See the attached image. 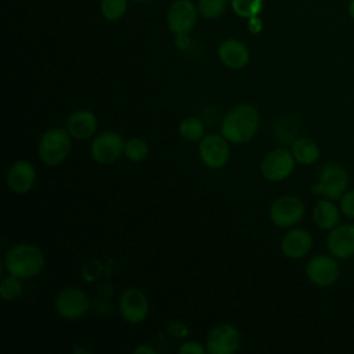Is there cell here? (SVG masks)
Wrapping results in <instances>:
<instances>
[{
  "mask_svg": "<svg viewBox=\"0 0 354 354\" xmlns=\"http://www.w3.org/2000/svg\"><path fill=\"white\" fill-rule=\"evenodd\" d=\"M134 3H145V1H149V0H131Z\"/></svg>",
  "mask_w": 354,
  "mask_h": 354,
  "instance_id": "obj_34",
  "label": "cell"
},
{
  "mask_svg": "<svg viewBox=\"0 0 354 354\" xmlns=\"http://www.w3.org/2000/svg\"><path fill=\"white\" fill-rule=\"evenodd\" d=\"M259 126V111L250 104H238L224 115L220 130L228 142L246 144L256 136Z\"/></svg>",
  "mask_w": 354,
  "mask_h": 354,
  "instance_id": "obj_1",
  "label": "cell"
},
{
  "mask_svg": "<svg viewBox=\"0 0 354 354\" xmlns=\"http://www.w3.org/2000/svg\"><path fill=\"white\" fill-rule=\"evenodd\" d=\"M72 148V137L66 129L53 127L46 130L37 145V155L47 166H58L68 158Z\"/></svg>",
  "mask_w": 354,
  "mask_h": 354,
  "instance_id": "obj_3",
  "label": "cell"
},
{
  "mask_svg": "<svg viewBox=\"0 0 354 354\" xmlns=\"http://www.w3.org/2000/svg\"><path fill=\"white\" fill-rule=\"evenodd\" d=\"M296 160L286 148H275L270 151L260 163L261 176L271 183H279L286 180L295 170Z\"/></svg>",
  "mask_w": 354,
  "mask_h": 354,
  "instance_id": "obj_7",
  "label": "cell"
},
{
  "mask_svg": "<svg viewBox=\"0 0 354 354\" xmlns=\"http://www.w3.org/2000/svg\"><path fill=\"white\" fill-rule=\"evenodd\" d=\"M326 249L337 260L354 256V224L339 223L326 235Z\"/></svg>",
  "mask_w": 354,
  "mask_h": 354,
  "instance_id": "obj_14",
  "label": "cell"
},
{
  "mask_svg": "<svg viewBox=\"0 0 354 354\" xmlns=\"http://www.w3.org/2000/svg\"><path fill=\"white\" fill-rule=\"evenodd\" d=\"M98 120L94 112L88 109H77L66 119V130L72 138L84 141L97 133Z\"/></svg>",
  "mask_w": 354,
  "mask_h": 354,
  "instance_id": "obj_18",
  "label": "cell"
},
{
  "mask_svg": "<svg viewBox=\"0 0 354 354\" xmlns=\"http://www.w3.org/2000/svg\"><path fill=\"white\" fill-rule=\"evenodd\" d=\"M239 347L241 333L231 324H217L207 333L206 350L210 354H234Z\"/></svg>",
  "mask_w": 354,
  "mask_h": 354,
  "instance_id": "obj_11",
  "label": "cell"
},
{
  "mask_svg": "<svg viewBox=\"0 0 354 354\" xmlns=\"http://www.w3.org/2000/svg\"><path fill=\"white\" fill-rule=\"evenodd\" d=\"M217 55L221 64L232 71L243 69L250 59L248 46L243 41L234 37L225 39L220 43L217 48Z\"/></svg>",
  "mask_w": 354,
  "mask_h": 354,
  "instance_id": "obj_16",
  "label": "cell"
},
{
  "mask_svg": "<svg viewBox=\"0 0 354 354\" xmlns=\"http://www.w3.org/2000/svg\"><path fill=\"white\" fill-rule=\"evenodd\" d=\"M174 43H176V47L180 50L187 48L189 44V35H177Z\"/></svg>",
  "mask_w": 354,
  "mask_h": 354,
  "instance_id": "obj_31",
  "label": "cell"
},
{
  "mask_svg": "<svg viewBox=\"0 0 354 354\" xmlns=\"http://www.w3.org/2000/svg\"><path fill=\"white\" fill-rule=\"evenodd\" d=\"M124 140L115 130L98 133L90 144V155L100 165L116 162L124 152Z\"/></svg>",
  "mask_w": 354,
  "mask_h": 354,
  "instance_id": "obj_6",
  "label": "cell"
},
{
  "mask_svg": "<svg viewBox=\"0 0 354 354\" xmlns=\"http://www.w3.org/2000/svg\"><path fill=\"white\" fill-rule=\"evenodd\" d=\"M313 249V235L304 228H292L281 239V252L292 260L306 257Z\"/></svg>",
  "mask_w": 354,
  "mask_h": 354,
  "instance_id": "obj_17",
  "label": "cell"
},
{
  "mask_svg": "<svg viewBox=\"0 0 354 354\" xmlns=\"http://www.w3.org/2000/svg\"><path fill=\"white\" fill-rule=\"evenodd\" d=\"M22 279L15 277V275H11L8 274L7 277H4L1 279V283H0V295H1V299L4 301H14L15 299H18L22 293Z\"/></svg>",
  "mask_w": 354,
  "mask_h": 354,
  "instance_id": "obj_25",
  "label": "cell"
},
{
  "mask_svg": "<svg viewBox=\"0 0 354 354\" xmlns=\"http://www.w3.org/2000/svg\"><path fill=\"white\" fill-rule=\"evenodd\" d=\"M119 313L129 324L142 322L149 313L147 295L138 288H127L119 297Z\"/></svg>",
  "mask_w": 354,
  "mask_h": 354,
  "instance_id": "obj_13",
  "label": "cell"
},
{
  "mask_svg": "<svg viewBox=\"0 0 354 354\" xmlns=\"http://www.w3.org/2000/svg\"><path fill=\"white\" fill-rule=\"evenodd\" d=\"M306 214V206L303 201L296 195H282L277 198L270 209V221L278 228H290L299 224Z\"/></svg>",
  "mask_w": 354,
  "mask_h": 354,
  "instance_id": "obj_5",
  "label": "cell"
},
{
  "mask_svg": "<svg viewBox=\"0 0 354 354\" xmlns=\"http://www.w3.org/2000/svg\"><path fill=\"white\" fill-rule=\"evenodd\" d=\"M46 264L43 250L28 242L15 243L4 256V267L8 274L21 279H30L39 275Z\"/></svg>",
  "mask_w": 354,
  "mask_h": 354,
  "instance_id": "obj_2",
  "label": "cell"
},
{
  "mask_svg": "<svg viewBox=\"0 0 354 354\" xmlns=\"http://www.w3.org/2000/svg\"><path fill=\"white\" fill-rule=\"evenodd\" d=\"M264 0H231L232 11L239 17L249 19L257 17L263 11Z\"/></svg>",
  "mask_w": 354,
  "mask_h": 354,
  "instance_id": "obj_23",
  "label": "cell"
},
{
  "mask_svg": "<svg viewBox=\"0 0 354 354\" xmlns=\"http://www.w3.org/2000/svg\"><path fill=\"white\" fill-rule=\"evenodd\" d=\"M339 264L332 254H315L306 266L307 279L318 288L332 286L339 279Z\"/></svg>",
  "mask_w": 354,
  "mask_h": 354,
  "instance_id": "obj_10",
  "label": "cell"
},
{
  "mask_svg": "<svg viewBox=\"0 0 354 354\" xmlns=\"http://www.w3.org/2000/svg\"><path fill=\"white\" fill-rule=\"evenodd\" d=\"M346 11H347V15L354 21V0H348Z\"/></svg>",
  "mask_w": 354,
  "mask_h": 354,
  "instance_id": "obj_33",
  "label": "cell"
},
{
  "mask_svg": "<svg viewBox=\"0 0 354 354\" xmlns=\"http://www.w3.org/2000/svg\"><path fill=\"white\" fill-rule=\"evenodd\" d=\"M198 152L202 163L213 170L224 167L231 155L228 141L223 137V134L216 133L203 136V138L199 141Z\"/></svg>",
  "mask_w": 354,
  "mask_h": 354,
  "instance_id": "obj_9",
  "label": "cell"
},
{
  "mask_svg": "<svg viewBox=\"0 0 354 354\" xmlns=\"http://www.w3.org/2000/svg\"><path fill=\"white\" fill-rule=\"evenodd\" d=\"M134 353L136 354H144V353L145 354H155V350L149 346H138V347L134 348Z\"/></svg>",
  "mask_w": 354,
  "mask_h": 354,
  "instance_id": "obj_32",
  "label": "cell"
},
{
  "mask_svg": "<svg viewBox=\"0 0 354 354\" xmlns=\"http://www.w3.org/2000/svg\"><path fill=\"white\" fill-rule=\"evenodd\" d=\"M6 183L11 192L24 195L29 192L36 183V169L32 162L26 159L15 160L7 170Z\"/></svg>",
  "mask_w": 354,
  "mask_h": 354,
  "instance_id": "obj_15",
  "label": "cell"
},
{
  "mask_svg": "<svg viewBox=\"0 0 354 354\" xmlns=\"http://www.w3.org/2000/svg\"><path fill=\"white\" fill-rule=\"evenodd\" d=\"M248 29H249L250 33H254V35L259 33V32H261V29H263V21H261V18H259V15L249 18V19H248Z\"/></svg>",
  "mask_w": 354,
  "mask_h": 354,
  "instance_id": "obj_30",
  "label": "cell"
},
{
  "mask_svg": "<svg viewBox=\"0 0 354 354\" xmlns=\"http://www.w3.org/2000/svg\"><path fill=\"white\" fill-rule=\"evenodd\" d=\"M169 332L174 337H185L188 335V328L181 322H173L169 325Z\"/></svg>",
  "mask_w": 354,
  "mask_h": 354,
  "instance_id": "obj_29",
  "label": "cell"
},
{
  "mask_svg": "<svg viewBox=\"0 0 354 354\" xmlns=\"http://www.w3.org/2000/svg\"><path fill=\"white\" fill-rule=\"evenodd\" d=\"M196 6L199 15H202L205 19H217L224 14L227 0H198Z\"/></svg>",
  "mask_w": 354,
  "mask_h": 354,
  "instance_id": "obj_26",
  "label": "cell"
},
{
  "mask_svg": "<svg viewBox=\"0 0 354 354\" xmlns=\"http://www.w3.org/2000/svg\"><path fill=\"white\" fill-rule=\"evenodd\" d=\"M348 187V173L337 163H326L318 174V180L311 187L314 195L339 201Z\"/></svg>",
  "mask_w": 354,
  "mask_h": 354,
  "instance_id": "obj_4",
  "label": "cell"
},
{
  "mask_svg": "<svg viewBox=\"0 0 354 354\" xmlns=\"http://www.w3.org/2000/svg\"><path fill=\"white\" fill-rule=\"evenodd\" d=\"M129 0H101L100 10L106 21H119L124 17Z\"/></svg>",
  "mask_w": 354,
  "mask_h": 354,
  "instance_id": "obj_22",
  "label": "cell"
},
{
  "mask_svg": "<svg viewBox=\"0 0 354 354\" xmlns=\"http://www.w3.org/2000/svg\"><path fill=\"white\" fill-rule=\"evenodd\" d=\"M178 134L185 141H201L205 136V124L199 118L187 116L178 123Z\"/></svg>",
  "mask_w": 354,
  "mask_h": 354,
  "instance_id": "obj_21",
  "label": "cell"
},
{
  "mask_svg": "<svg viewBox=\"0 0 354 354\" xmlns=\"http://www.w3.org/2000/svg\"><path fill=\"white\" fill-rule=\"evenodd\" d=\"M339 207L344 217L354 220V188L347 189L339 199Z\"/></svg>",
  "mask_w": 354,
  "mask_h": 354,
  "instance_id": "obj_27",
  "label": "cell"
},
{
  "mask_svg": "<svg viewBox=\"0 0 354 354\" xmlns=\"http://www.w3.org/2000/svg\"><path fill=\"white\" fill-rule=\"evenodd\" d=\"M178 353L180 354H205L207 353V350H206V346L203 347L201 343L195 340H187L178 347Z\"/></svg>",
  "mask_w": 354,
  "mask_h": 354,
  "instance_id": "obj_28",
  "label": "cell"
},
{
  "mask_svg": "<svg viewBox=\"0 0 354 354\" xmlns=\"http://www.w3.org/2000/svg\"><path fill=\"white\" fill-rule=\"evenodd\" d=\"M54 306L59 317L65 319H77L87 313L90 300L87 295L77 288H64L58 292Z\"/></svg>",
  "mask_w": 354,
  "mask_h": 354,
  "instance_id": "obj_12",
  "label": "cell"
},
{
  "mask_svg": "<svg viewBox=\"0 0 354 354\" xmlns=\"http://www.w3.org/2000/svg\"><path fill=\"white\" fill-rule=\"evenodd\" d=\"M290 152L296 160V163L303 166H311L314 165L321 155L318 144L308 137H299L293 140Z\"/></svg>",
  "mask_w": 354,
  "mask_h": 354,
  "instance_id": "obj_20",
  "label": "cell"
},
{
  "mask_svg": "<svg viewBox=\"0 0 354 354\" xmlns=\"http://www.w3.org/2000/svg\"><path fill=\"white\" fill-rule=\"evenodd\" d=\"M148 152H149L148 144L142 138H140V137L129 138L124 142V152H123V155L129 160H131V162H141V160H144L148 156Z\"/></svg>",
  "mask_w": 354,
  "mask_h": 354,
  "instance_id": "obj_24",
  "label": "cell"
},
{
  "mask_svg": "<svg viewBox=\"0 0 354 354\" xmlns=\"http://www.w3.org/2000/svg\"><path fill=\"white\" fill-rule=\"evenodd\" d=\"M313 220L315 225L324 231H329L340 223V207L335 203V201L328 198H321L315 202L313 212Z\"/></svg>",
  "mask_w": 354,
  "mask_h": 354,
  "instance_id": "obj_19",
  "label": "cell"
},
{
  "mask_svg": "<svg viewBox=\"0 0 354 354\" xmlns=\"http://www.w3.org/2000/svg\"><path fill=\"white\" fill-rule=\"evenodd\" d=\"M198 6L194 1L176 0L170 4L166 14L167 28L174 36L189 35L198 22Z\"/></svg>",
  "mask_w": 354,
  "mask_h": 354,
  "instance_id": "obj_8",
  "label": "cell"
}]
</instances>
